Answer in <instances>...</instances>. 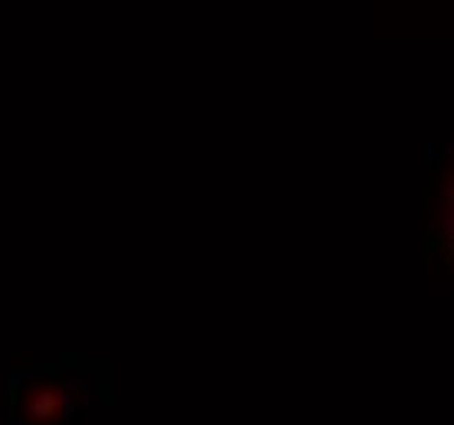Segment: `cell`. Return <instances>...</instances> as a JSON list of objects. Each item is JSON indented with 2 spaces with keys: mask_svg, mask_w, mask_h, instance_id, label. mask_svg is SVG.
Masks as SVG:
<instances>
[{
  "mask_svg": "<svg viewBox=\"0 0 454 425\" xmlns=\"http://www.w3.org/2000/svg\"><path fill=\"white\" fill-rule=\"evenodd\" d=\"M23 415L33 419V422H49L59 415V399H56L53 389H40L23 402Z\"/></svg>",
  "mask_w": 454,
  "mask_h": 425,
  "instance_id": "obj_1",
  "label": "cell"
},
{
  "mask_svg": "<svg viewBox=\"0 0 454 425\" xmlns=\"http://www.w3.org/2000/svg\"><path fill=\"white\" fill-rule=\"evenodd\" d=\"M43 373L40 367L33 363V367H10L7 370V393H10V402L16 406V399H20V393H23V386H30L33 380H40Z\"/></svg>",
  "mask_w": 454,
  "mask_h": 425,
  "instance_id": "obj_2",
  "label": "cell"
},
{
  "mask_svg": "<svg viewBox=\"0 0 454 425\" xmlns=\"http://www.w3.org/2000/svg\"><path fill=\"white\" fill-rule=\"evenodd\" d=\"M441 242L451 252L454 246V183L444 187V203H441Z\"/></svg>",
  "mask_w": 454,
  "mask_h": 425,
  "instance_id": "obj_3",
  "label": "cell"
},
{
  "mask_svg": "<svg viewBox=\"0 0 454 425\" xmlns=\"http://www.w3.org/2000/svg\"><path fill=\"white\" fill-rule=\"evenodd\" d=\"M438 154H441V141H435V137H431V141L425 144V161H435Z\"/></svg>",
  "mask_w": 454,
  "mask_h": 425,
  "instance_id": "obj_4",
  "label": "cell"
},
{
  "mask_svg": "<svg viewBox=\"0 0 454 425\" xmlns=\"http://www.w3.org/2000/svg\"><path fill=\"white\" fill-rule=\"evenodd\" d=\"M7 425H46V422H33V419H20V415H10Z\"/></svg>",
  "mask_w": 454,
  "mask_h": 425,
  "instance_id": "obj_5",
  "label": "cell"
}]
</instances>
